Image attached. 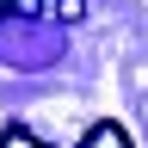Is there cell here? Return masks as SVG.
Returning <instances> with one entry per match:
<instances>
[{
    "label": "cell",
    "mask_w": 148,
    "mask_h": 148,
    "mask_svg": "<svg viewBox=\"0 0 148 148\" xmlns=\"http://www.w3.org/2000/svg\"><path fill=\"white\" fill-rule=\"evenodd\" d=\"M74 148H136V142H130V130H123V123H92Z\"/></svg>",
    "instance_id": "1"
},
{
    "label": "cell",
    "mask_w": 148,
    "mask_h": 148,
    "mask_svg": "<svg viewBox=\"0 0 148 148\" xmlns=\"http://www.w3.org/2000/svg\"><path fill=\"white\" fill-rule=\"evenodd\" d=\"M0 148H49V142L37 136V130H25V123H6L0 130Z\"/></svg>",
    "instance_id": "2"
}]
</instances>
